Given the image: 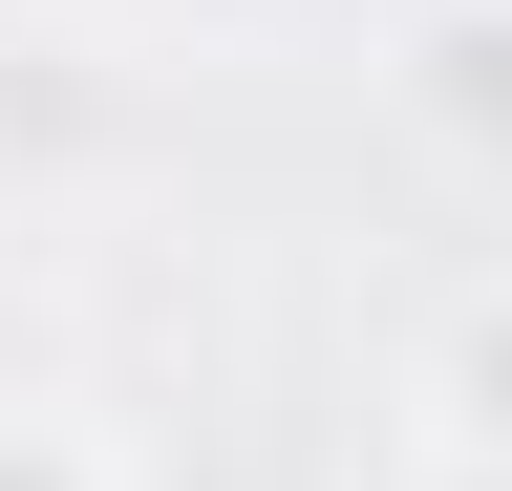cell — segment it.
Masks as SVG:
<instances>
[{"label":"cell","mask_w":512,"mask_h":491,"mask_svg":"<svg viewBox=\"0 0 512 491\" xmlns=\"http://www.w3.org/2000/svg\"><path fill=\"white\" fill-rule=\"evenodd\" d=\"M406 491H512V470L491 449H406Z\"/></svg>","instance_id":"8992f818"},{"label":"cell","mask_w":512,"mask_h":491,"mask_svg":"<svg viewBox=\"0 0 512 491\" xmlns=\"http://www.w3.org/2000/svg\"><path fill=\"white\" fill-rule=\"evenodd\" d=\"M384 107H406L448 171H491V193H512V0H427L406 65H384Z\"/></svg>","instance_id":"7a4b0ae2"},{"label":"cell","mask_w":512,"mask_h":491,"mask_svg":"<svg viewBox=\"0 0 512 491\" xmlns=\"http://www.w3.org/2000/svg\"><path fill=\"white\" fill-rule=\"evenodd\" d=\"M86 22H128V43H192V22H235V0H86Z\"/></svg>","instance_id":"5b68a950"},{"label":"cell","mask_w":512,"mask_h":491,"mask_svg":"<svg viewBox=\"0 0 512 491\" xmlns=\"http://www.w3.org/2000/svg\"><path fill=\"white\" fill-rule=\"evenodd\" d=\"M406 406H427V449H491L512 470V257L427 321V363H406Z\"/></svg>","instance_id":"3957f363"},{"label":"cell","mask_w":512,"mask_h":491,"mask_svg":"<svg viewBox=\"0 0 512 491\" xmlns=\"http://www.w3.org/2000/svg\"><path fill=\"white\" fill-rule=\"evenodd\" d=\"M150 150V65H128V22H0V193H107V171Z\"/></svg>","instance_id":"6da1fadb"},{"label":"cell","mask_w":512,"mask_h":491,"mask_svg":"<svg viewBox=\"0 0 512 491\" xmlns=\"http://www.w3.org/2000/svg\"><path fill=\"white\" fill-rule=\"evenodd\" d=\"M0 491H128V449H107L64 385H0Z\"/></svg>","instance_id":"277c9868"}]
</instances>
